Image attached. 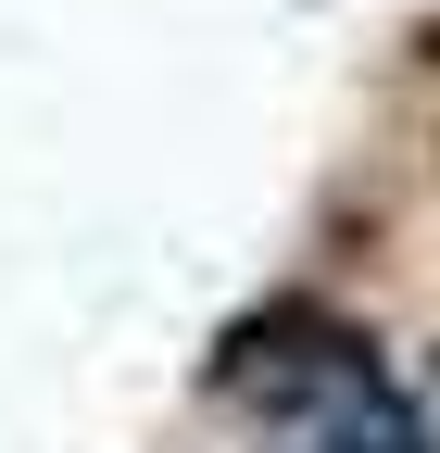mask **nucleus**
Listing matches in <instances>:
<instances>
[{"instance_id": "f257e3e1", "label": "nucleus", "mask_w": 440, "mask_h": 453, "mask_svg": "<svg viewBox=\"0 0 440 453\" xmlns=\"http://www.w3.org/2000/svg\"><path fill=\"white\" fill-rule=\"evenodd\" d=\"M302 453H440V441H428V416L403 403V390L377 378V390H353L340 416H315V428H302Z\"/></svg>"}]
</instances>
